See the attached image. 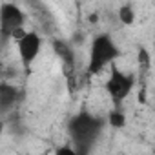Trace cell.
<instances>
[{"instance_id":"cell-1","label":"cell","mask_w":155,"mask_h":155,"mask_svg":"<svg viewBox=\"0 0 155 155\" xmlns=\"http://www.w3.org/2000/svg\"><path fill=\"white\" fill-rule=\"evenodd\" d=\"M104 128V120L97 115L82 111L75 115L68 122V133L71 137V146L81 155H88L95 146L101 131Z\"/></svg>"},{"instance_id":"cell-2","label":"cell","mask_w":155,"mask_h":155,"mask_svg":"<svg viewBox=\"0 0 155 155\" xmlns=\"http://www.w3.org/2000/svg\"><path fill=\"white\" fill-rule=\"evenodd\" d=\"M120 57V49L117 42L108 33H99L93 37L90 44L88 53V75H97L102 69H106L110 64L115 62V58Z\"/></svg>"},{"instance_id":"cell-3","label":"cell","mask_w":155,"mask_h":155,"mask_svg":"<svg viewBox=\"0 0 155 155\" xmlns=\"http://www.w3.org/2000/svg\"><path fill=\"white\" fill-rule=\"evenodd\" d=\"M26 13L22 11L20 6L13 2H4L0 4V40H9V38H18L26 29Z\"/></svg>"},{"instance_id":"cell-4","label":"cell","mask_w":155,"mask_h":155,"mask_svg":"<svg viewBox=\"0 0 155 155\" xmlns=\"http://www.w3.org/2000/svg\"><path fill=\"white\" fill-rule=\"evenodd\" d=\"M110 99L115 102V108H120V104L130 97V93L135 88V75L133 73H126L122 69H119L117 66H111L110 77L104 84Z\"/></svg>"},{"instance_id":"cell-5","label":"cell","mask_w":155,"mask_h":155,"mask_svg":"<svg viewBox=\"0 0 155 155\" xmlns=\"http://www.w3.org/2000/svg\"><path fill=\"white\" fill-rule=\"evenodd\" d=\"M15 42H17L18 58H20L24 69L29 71L33 62L37 60L38 53H40V49H42V37L37 31H24Z\"/></svg>"},{"instance_id":"cell-6","label":"cell","mask_w":155,"mask_h":155,"mask_svg":"<svg viewBox=\"0 0 155 155\" xmlns=\"http://www.w3.org/2000/svg\"><path fill=\"white\" fill-rule=\"evenodd\" d=\"M22 90L8 81L0 82V119L8 117L20 102Z\"/></svg>"},{"instance_id":"cell-7","label":"cell","mask_w":155,"mask_h":155,"mask_svg":"<svg viewBox=\"0 0 155 155\" xmlns=\"http://www.w3.org/2000/svg\"><path fill=\"white\" fill-rule=\"evenodd\" d=\"M117 17H119V20H120L122 26H133L135 18H137V13H135V9H133L131 4H122L119 8V11H117Z\"/></svg>"},{"instance_id":"cell-8","label":"cell","mask_w":155,"mask_h":155,"mask_svg":"<svg viewBox=\"0 0 155 155\" xmlns=\"http://www.w3.org/2000/svg\"><path fill=\"white\" fill-rule=\"evenodd\" d=\"M108 124H110L111 128H115V130L124 128V126H126V115H124V111H122L120 108L111 110V111L108 113Z\"/></svg>"},{"instance_id":"cell-9","label":"cell","mask_w":155,"mask_h":155,"mask_svg":"<svg viewBox=\"0 0 155 155\" xmlns=\"http://www.w3.org/2000/svg\"><path fill=\"white\" fill-rule=\"evenodd\" d=\"M55 155H81V153L77 151L71 144H69V146L64 144V146H58V148L55 150Z\"/></svg>"},{"instance_id":"cell-10","label":"cell","mask_w":155,"mask_h":155,"mask_svg":"<svg viewBox=\"0 0 155 155\" xmlns=\"http://www.w3.org/2000/svg\"><path fill=\"white\" fill-rule=\"evenodd\" d=\"M139 64L144 66V68H150V66H151V57H150V53H148L144 48L139 49Z\"/></svg>"},{"instance_id":"cell-11","label":"cell","mask_w":155,"mask_h":155,"mask_svg":"<svg viewBox=\"0 0 155 155\" xmlns=\"http://www.w3.org/2000/svg\"><path fill=\"white\" fill-rule=\"evenodd\" d=\"M4 130H6V120H4V119H0V137L4 135Z\"/></svg>"}]
</instances>
